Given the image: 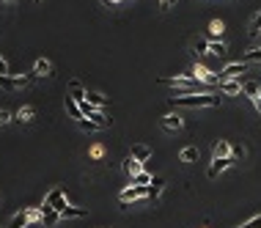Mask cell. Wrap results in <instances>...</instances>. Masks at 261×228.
Segmentation results:
<instances>
[{"instance_id": "1", "label": "cell", "mask_w": 261, "mask_h": 228, "mask_svg": "<svg viewBox=\"0 0 261 228\" xmlns=\"http://www.w3.org/2000/svg\"><path fill=\"white\" fill-rule=\"evenodd\" d=\"M173 105H179V107H217L220 96H212V93H187V96H173Z\"/></svg>"}, {"instance_id": "2", "label": "cell", "mask_w": 261, "mask_h": 228, "mask_svg": "<svg viewBox=\"0 0 261 228\" xmlns=\"http://www.w3.org/2000/svg\"><path fill=\"white\" fill-rule=\"evenodd\" d=\"M149 196H159V190L157 187H151V184H146V187H126V190H121V196H118V201L121 204H129V201H138V198H149Z\"/></svg>"}, {"instance_id": "3", "label": "cell", "mask_w": 261, "mask_h": 228, "mask_svg": "<svg viewBox=\"0 0 261 228\" xmlns=\"http://www.w3.org/2000/svg\"><path fill=\"white\" fill-rule=\"evenodd\" d=\"M234 162H237L234 157H215V159H212V165L206 168V176H209V179H217V173H223L225 168H231Z\"/></svg>"}, {"instance_id": "4", "label": "cell", "mask_w": 261, "mask_h": 228, "mask_svg": "<svg viewBox=\"0 0 261 228\" xmlns=\"http://www.w3.org/2000/svg\"><path fill=\"white\" fill-rule=\"evenodd\" d=\"M247 66H250V63H245V61L229 63V66L223 69V75H220V80H237L239 75H245V72H247Z\"/></svg>"}, {"instance_id": "5", "label": "cell", "mask_w": 261, "mask_h": 228, "mask_svg": "<svg viewBox=\"0 0 261 228\" xmlns=\"http://www.w3.org/2000/svg\"><path fill=\"white\" fill-rule=\"evenodd\" d=\"M192 77L201 80V83H206V85H220V77H217V75H212V72L206 69V66H195Z\"/></svg>"}, {"instance_id": "6", "label": "cell", "mask_w": 261, "mask_h": 228, "mask_svg": "<svg viewBox=\"0 0 261 228\" xmlns=\"http://www.w3.org/2000/svg\"><path fill=\"white\" fill-rule=\"evenodd\" d=\"M47 204H50L55 212H63V209H66V198H63V190H61V187H55V190L47 196Z\"/></svg>"}, {"instance_id": "7", "label": "cell", "mask_w": 261, "mask_h": 228, "mask_svg": "<svg viewBox=\"0 0 261 228\" xmlns=\"http://www.w3.org/2000/svg\"><path fill=\"white\" fill-rule=\"evenodd\" d=\"M129 157H135L138 162H149V159H151V149H149V146H143V143H135Z\"/></svg>"}, {"instance_id": "8", "label": "cell", "mask_w": 261, "mask_h": 228, "mask_svg": "<svg viewBox=\"0 0 261 228\" xmlns=\"http://www.w3.org/2000/svg\"><path fill=\"white\" fill-rule=\"evenodd\" d=\"M242 93L253 102V99H258V96H261V85L256 83V80H247V83H242Z\"/></svg>"}, {"instance_id": "9", "label": "cell", "mask_w": 261, "mask_h": 228, "mask_svg": "<svg viewBox=\"0 0 261 228\" xmlns=\"http://www.w3.org/2000/svg\"><path fill=\"white\" fill-rule=\"evenodd\" d=\"M33 75L36 77H52V63L44 61V58H39L36 66H33Z\"/></svg>"}, {"instance_id": "10", "label": "cell", "mask_w": 261, "mask_h": 228, "mask_svg": "<svg viewBox=\"0 0 261 228\" xmlns=\"http://www.w3.org/2000/svg\"><path fill=\"white\" fill-rule=\"evenodd\" d=\"M182 116H179V113H171V116H165L162 118V126L165 129H182Z\"/></svg>"}, {"instance_id": "11", "label": "cell", "mask_w": 261, "mask_h": 228, "mask_svg": "<svg viewBox=\"0 0 261 228\" xmlns=\"http://www.w3.org/2000/svg\"><path fill=\"white\" fill-rule=\"evenodd\" d=\"M124 168H126V173H129V176H138V173L143 171V162H138L135 157H126L124 159Z\"/></svg>"}, {"instance_id": "12", "label": "cell", "mask_w": 261, "mask_h": 228, "mask_svg": "<svg viewBox=\"0 0 261 228\" xmlns=\"http://www.w3.org/2000/svg\"><path fill=\"white\" fill-rule=\"evenodd\" d=\"M30 223V220H28V212H19V214H14V217H11V223L9 225H6V228H25V225H28Z\"/></svg>"}, {"instance_id": "13", "label": "cell", "mask_w": 261, "mask_h": 228, "mask_svg": "<svg viewBox=\"0 0 261 228\" xmlns=\"http://www.w3.org/2000/svg\"><path fill=\"white\" fill-rule=\"evenodd\" d=\"M220 91H225V93H242V85H239L237 80H220Z\"/></svg>"}, {"instance_id": "14", "label": "cell", "mask_w": 261, "mask_h": 228, "mask_svg": "<svg viewBox=\"0 0 261 228\" xmlns=\"http://www.w3.org/2000/svg\"><path fill=\"white\" fill-rule=\"evenodd\" d=\"M223 30H225V25L220 22V19H212V22H209V39H212V42L223 36Z\"/></svg>"}, {"instance_id": "15", "label": "cell", "mask_w": 261, "mask_h": 228, "mask_svg": "<svg viewBox=\"0 0 261 228\" xmlns=\"http://www.w3.org/2000/svg\"><path fill=\"white\" fill-rule=\"evenodd\" d=\"M179 157H182V162H195V159H198V149H195V146H184Z\"/></svg>"}, {"instance_id": "16", "label": "cell", "mask_w": 261, "mask_h": 228, "mask_svg": "<svg viewBox=\"0 0 261 228\" xmlns=\"http://www.w3.org/2000/svg\"><path fill=\"white\" fill-rule=\"evenodd\" d=\"M66 110H69V116H72V118H77V121H80V118H85V116H83V110H80V105H77L72 96L66 99Z\"/></svg>"}, {"instance_id": "17", "label": "cell", "mask_w": 261, "mask_h": 228, "mask_svg": "<svg viewBox=\"0 0 261 228\" xmlns=\"http://www.w3.org/2000/svg\"><path fill=\"white\" fill-rule=\"evenodd\" d=\"M215 157H231V143L229 140H217L215 143Z\"/></svg>"}, {"instance_id": "18", "label": "cell", "mask_w": 261, "mask_h": 228, "mask_svg": "<svg viewBox=\"0 0 261 228\" xmlns=\"http://www.w3.org/2000/svg\"><path fill=\"white\" fill-rule=\"evenodd\" d=\"M69 88H72V99H75V102H83V99H85V91H83V85H80L77 80H72Z\"/></svg>"}, {"instance_id": "19", "label": "cell", "mask_w": 261, "mask_h": 228, "mask_svg": "<svg viewBox=\"0 0 261 228\" xmlns=\"http://www.w3.org/2000/svg\"><path fill=\"white\" fill-rule=\"evenodd\" d=\"M242 61H245V63H261V47H256V50H250V52H245Z\"/></svg>"}, {"instance_id": "20", "label": "cell", "mask_w": 261, "mask_h": 228, "mask_svg": "<svg viewBox=\"0 0 261 228\" xmlns=\"http://www.w3.org/2000/svg\"><path fill=\"white\" fill-rule=\"evenodd\" d=\"M61 217H85V209H77V206H66L61 212Z\"/></svg>"}, {"instance_id": "21", "label": "cell", "mask_w": 261, "mask_h": 228, "mask_svg": "<svg viewBox=\"0 0 261 228\" xmlns=\"http://www.w3.org/2000/svg\"><path fill=\"white\" fill-rule=\"evenodd\" d=\"M85 99H88V102H91L93 107H96V110L108 105V102H105V96H99V93H85Z\"/></svg>"}, {"instance_id": "22", "label": "cell", "mask_w": 261, "mask_h": 228, "mask_svg": "<svg viewBox=\"0 0 261 228\" xmlns=\"http://www.w3.org/2000/svg\"><path fill=\"white\" fill-rule=\"evenodd\" d=\"M132 179H135V184H140V187L151 184V173H149V171H140L138 176H132Z\"/></svg>"}, {"instance_id": "23", "label": "cell", "mask_w": 261, "mask_h": 228, "mask_svg": "<svg viewBox=\"0 0 261 228\" xmlns=\"http://www.w3.org/2000/svg\"><path fill=\"white\" fill-rule=\"evenodd\" d=\"M17 121H33V107H22L17 113Z\"/></svg>"}, {"instance_id": "24", "label": "cell", "mask_w": 261, "mask_h": 228, "mask_svg": "<svg viewBox=\"0 0 261 228\" xmlns=\"http://www.w3.org/2000/svg\"><path fill=\"white\" fill-rule=\"evenodd\" d=\"M209 52H212V55H223V52H225V44H223V42H209Z\"/></svg>"}, {"instance_id": "25", "label": "cell", "mask_w": 261, "mask_h": 228, "mask_svg": "<svg viewBox=\"0 0 261 228\" xmlns=\"http://www.w3.org/2000/svg\"><path fill=\"white\" fill-rule=\"evenodd\" d=\"M250 33H253V36H256V33H261V11L250 19Z\"/></svg>"}, {"instance_id": "26", "label": "cell", "mask_w": 261, "mask_h": 228, "mask_svg": "<svg viewBox=\"0 0 261 228\" xmlns=\"http://www.w3.org/2000/svg\"><path fill=\"white\" fill-rule=\"evenodd\" d=\"M58 217H61V212H55V209H50V212H47V214H44V223H47V225H52V223H58Z\"/></svg>"}, {"instance_id": "27", "label": "cell", "mask_w": 261, "mask_h": 228, "mask_svg": "<svg viewBox=\"0 0 261 228\" xmlns=\"http://www.w3.org/2000/svg\"><path fill=\"white\" fill-rule=\"evenodd\" d=\"M80 126H83V129H88V132H93V129H99V126L93 124V121H88V118H80Z\"/></svg>"}, {"instance_id": "28", "label": "cell", "mask_w": 261, "mask_h": 228, "mask_svg": "<svg viewBox=\"0 0 261 228\" xmlns=\"http://www.w3.org/2000/svg\"><path fill=\"white\" fill-rule=\"evenodd\" d=\"M242 228H261V214H258V217H253V220H247Z\"/></svg>"}, {"instance_id": "29", "label": "cell", "mask_w": 261, "mask_h": 228, "mask_svg": "<svg viewBox=\"0 0 261 228\" xmlns=\"http://www.w3.org/2000/svg\"><path fill=\"white\" fill-rule=\"evenodd\" d=\"M151 187H157V190H162V187H165V179H162V176H151Z\"/></svg>"}, {"instance_id": "30", "label": "cell", "mask_w": 261, "mask_h": 228, "mask_svg": "<svg viewBox=\"0 0 261 228\" xmlns=\"http://www.w3.org/2000/svg\"><path fill=\"white\" fill-rule=\"evenodd\" d=\"M242 154H245L242 146H231V157H234V159H242Z\"/></svg>"}, {"instance_id": "31", "label": "cell", "mask_w": 261, "mask_h": 228, "mask_svg": "<svg viewBox=\"0 0 261 228\" xmlns=\"http://www.w3.org/2000/svg\"><path fill=\"white\" fill-rule=\"evenodd\" d=\"M102 154H105L102 146H93V149H91V157H93V159H102Z\"/></svg>"}, {"instance_id": "32", "label": "cell", "mask_w": 261, "mask_h": 228, "mask_svg": "<svg viewBox=\"0 0 261 228\" xmlns=\"http://www.w3.org/2000/svg\"><path fill=\"white\" fill-rule=\"evenodd\" d=\"M206 50H209V42H195V55L198 52H206Z\"/></svg>"}, {"instance_id": "33", "label": "cell", "mask_w": 261, "mask_h": 228, "mask_svg": "<svg viewBox=\"0 0 261 228\" xmlns=\"http://www.w3.org/2000/svg\"><path fill=\"white\" fill-rule=\"evenodd\" d=\"M25 212H28V220H39V217H42V209H25Z\"/></svg>"}, {"instance_id": "34", "label": "cell", "mask_w": 261, "mask_h": 228, "mask_svg": "<svg viewBox=\"0 0 261 228\" xmlns=\"http://www.w3.org/2000/svg\"><path fill=\"white\" fill-rule=\"evenodd\" d=\"M11 121V113L9 110H0V124H9Z\"/></svg>"}, {"instance_id": "35", "label": "cell", "mask_w": 261, "mask_h": 228, "mask_svg": "<svg viewBox=\"0 0 261 228\" xmlns=\"http://www.w3.org/2000/svg\"><path fill=\"white\" fill-rule=\"evenodd\" d=\"M173 3H176V0H159V9H162V11H168Z\"/></svg>"}, {"instance_id": "36", "label": "cell", "mask_w": 261, "mask_h": 228, "mask_svg": "<svg viewBox=\"0 0 261 228\" xmlns=\"http://www.w3.org/2000/svg\"><path fill=\"white\" fill-rule=\"evenodd\" d=\"M0 75H9V66H6L3 58H0Z\"/></svg>"}, {"instance_id": "37", "label": "cell", "mask_w": 261, "mask_h": 228, "mask_svg": "<svg viewBox=\"0 0 261 228\" xmlns=\"http://www.w3.org/2000/svg\"><path fill=\"white\" fill-rule=\"evenodd\" d=\"M253 105H256V110H258V116H261V96H258V99H253Z\"/></svg>"}, {"instance_id": "38", "label": "cell", "mask_w": 261, "mask_h": 228, "mask_svg": "<svg viewBox=\"0 0 261 228\" xmlns=\"http://www.w3.org/2000/svg\"><path fill=\"white\" fill-rule=\"evenodd\" d=\"M3 3H17V0H3Z\"/></svg>"}, {"instance_id": "39", "label": "cell", "mask_w": 261, "mask_h": 228, "mask_svg": "<svg viewBox=\"0 0 261 228\" xmlns=\"http://www.w3.org/2000/svg\"><path fill=\"white\" fill-rule=\"evenodd\" d=\"M36 3H39V0H36Z\"/></svg>"}]
</instances>
